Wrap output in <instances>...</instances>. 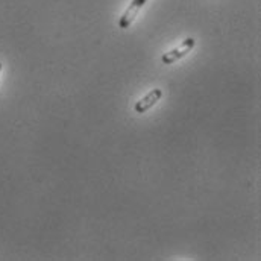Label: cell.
Instances as JSON below:
<instances>
[{"mask_svg": "<svg viewBox=\"0 0 261 261\" xmlns=\"http://www.w3.org/2000/svg\"><path fill=\"white\" fill-rule=\"evenodd\" d=\"M147 3V0H132L130 5L126 8V11L123 12V15L119 20V28L122 29H128L130 24L134 23L135 17L138 15V12L141 11V8Z\"/></svg>", "mask_w": 261, "mask_h": 261, "instance_id": "3957f363", "label": "cell"}, {"mask_svg": "<svg viewBox=\"0 0 261 261\" xmlns=\"http://www.w3.org/2000/svg\"><path fill=\"white\" fill-rule=\"evenodd\" d=\"M163 97V90L161 88H153L152 91H149L144 97H141L135 105H134V111L138 114H143L146 111H149L152 107H155Z\"/></svg>", "mask_w": 261, "mask_h": 261, "instance_id": "7a4b0ae2", "label": "cell"}, {"mask_svg": "<svg viewBox=\"0 0 261 261\" xmlns=\"http://www.w3.org/2000/svg\"><path fill=\"white\" fill-rule=\"evenodd\" d=\"M0 73H2V63H0Z\"/></svg>", "mask_w": 261, "mask_h": 261, "instance_id": "277c9868", "label": "cell"}, {"mask_svg": "<svg viewBox=\"0 0 261 261\" xmlns=\"http://www.w3.org/2000/svg\"><path fill=\"white\" fill-rule=\"evenodd\" d=\"M196 46V40L195 38H187L184 40L178 47L172 49L170 52H166L163 57H161V63L163 64H173L176 61H179L181 58H184L187 54H190L193 50V47Z\"/></svg>", "mask_w": 261, "mask_h": 261, "instance_id": "6da1fadb", "label": "cell"}]
</instances>
